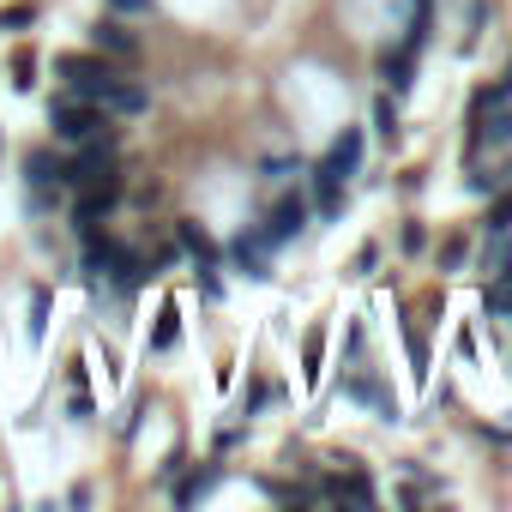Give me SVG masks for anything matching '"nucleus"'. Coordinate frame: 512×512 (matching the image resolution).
Returning a JSON list of instances; mask_svg holds the SVG:
<instances>
[{
  "label": "nucleus",
  "mask_w": 512,
  "mask_h": 512,
  "mask_svg": "<svg viewBox=\"0 0 512 512\" xmlns=\"http://www.w3.org/2000/svg\"><path fill=\"white\" fill-rule=\"evenodd\" d=\"M356 169H362V127H344L332 139V151L314 163V205H320V217H338V193H344V181Z\"/></svg>",
  "instance_id": "f257e3e1"
},
{
  "label": "nucleus",
  "mask_w": 512,
  "mask_h": 512,
  "mask_svg": "<svg viewBox=\"0 0 512 512\" xmlns=\"http://www.w3.org/2000/svg\"><path fill=\"white\" fill-rule=\"evenodd\" d=\"M85 272H91L97 284H115L121 296H133V290L145 284L139 253H133V247H121L115 235H97V229H85Z\"/></svg>",
  "instance_id": "f03ea898"
},
{
  "label": "nucleus",
  "mask_w": 512,
  "mask_h": 512,
  "mask_svg": "<svg viewBox=\"0 0 512 512\" xmlns=\"http://www.w3.org/2000/svg\"><path fill=\"white\" fill-rule=\"evenodd\" d=\"M49 127H55V139L85 145V139H97V133H103V109H97L91 97H79V91H61V97L49 103Z\"/></svg>",
  "instance_id": "7ed1b4c3"
},
{
  "label": "nucleus",
  "mask_w": 512,
  "mask_h": 512,
  "mask_svg": "<svg viewBox=\"0 0 512 512\" xmlns=\"http://www.w3.org/2000/svg\"><path fill=\"white\" fill-rule=\"evenodd\" d=\"M175 241H181V253L193 260V278H199V290L217 302V296H223V284H217V241H211L199 223H175Z\"/></svg>",
  "instance_id": "20e7f679"
},
{
  "label": "nucleus",
  "mask_w": 512,
  "mask_h": 512,
  "mask_svg": "<svg viewBox=\"0 0 512 512\" xmlns=\"http://www.w3.org/2000/svg\"><path fill=\"white\" fill-rule=\"evenodd\" d=\"M97 181H115V145L103 133L85 139V151L67 163V187H97Z\"/></svg>",
  "instance_id": "39448f33"
},
{
  "label": "nucleus",
  "mask_w": 512,
  "mask_h": 512,
  "mask_svg": "<svg viewBox=\"0 0 512 512\" xmlns=\"http://www.w3.org/2000/svg\"><path fill=\"white\" fill-rule=\"evenodd\" d=\"M91 103H97L103 115H145V109H151L145 85H133V79H121V73H109V79L91 91Z\"/></svg>",
  "instance_id": "423d86ee"
},
{
  "label": "nucleus",
  "mask_w": 512,
  "mask_h": 512,
  "mask_svg": "<svg viewBox=\"0 0 512 512\" xmlns=\"http://www.w3.org/2000/svg\"><path fill=\"white\" fill-rule=\"evenodd\" d=\"M266 253H272V241H266V229H241L235 241H229V260L253 278V284H266L272 278V260H266Z\"/></svg>",
  "instance_id": "0eeeda50"
},
{
  "label": "nucleus",
  "mask_w": 512,
  "mask_h": 512,
  "mask_svg": "<svg viewBox=\"0 0 512 512\" xmlns=\"http://www.w3.org/2000/svg\"><path fill=\"white\" fill-rule=\"evenodd\" d=\"M55 73L67 79V91H79V97H91L115 67L103 61V55H55Z\"/></svg>",
  "instance_id": "6e6552de"
},
{
  "label": "nucleus",
  "mask_w": 512,
  "mask_h": 512,
  "mask_svg": "<svg viewBox=\"0 0 512 512\" xmlns=\"http://www.w3.org/2000/svg\"><path fill=\"white\" fill-rule=\"evenodd\" d=\"M25 181H31V211H49V187H67V163L49 151L25 157Z\"/></svg>",
  "instance_id": "1a4fd4ad"
},
{
  "label": "nucleus",
  "mask_w": 512,
  "mask_h": 512,
  "mask_svg": "<svg viewBox=\"0 0 512 512\" xmlns=\"http://www.w3.org/2000/svg\"><path fill=\"white\" fill-rule=\"evenodd\" d=\"M260 229H266V241H272V247H284V241H296V235L308 229V199H302V193H284V199L272 205V217H266Z\"/></svg>",
  "instance_id": "9d476101"
},
{
  "label": "nucleus",
  "mask_w": 512,
  "mask_h": 512,
  "mask_svg": "<svg viewBox=\"0 0 512 512\" xmlns=\"http://www.w3.org/2000/svg\"><path fill=\"white\" fill-rule=\"evenodd\" d=\"M85 199H79V229H97V217H109L115 211V199H121V181H97V187H79Z\"/></svg>",
  "instance_id": "9b49d317"
},
{
  "label": "nucleus",
  "mask_w": 512,
  "mask_h": 512,
  "mask_svg": "<svg viewBox=\"0 0 512 512\" xmlns=\"http://www.w3.org/2000/svg\"><path fill=\"white\" fill-rule=\"evenodd\" d=\"M380 79L392 85V97H404V91H410V79H416V49H410V43L386 49V55H380Z\"/></svg>",
  "instance_id": "f8f14e48"
},
{
  "label": "nucleus",
  "mask_w": 512,
  "mask_h": 512,
  "mask_svg": "<svg viewBox=\"0 0 512 512\" xmlns=\"http://www.w3.org/2000/svg\"><path fill=\"white\" fill-rule=\"evenodd\" d=\"M91 43H97L103 55H115V61H133V55H139V43H133V31H121L115 19H103V25L91 31Z\"/></svg>",
  "instance_id": "ddd939ff"
},
{
  "label": "nucleus",
  "mask_w": 512,
  "mask_h": 512,
  "mask_svg": "<svg viewBox=\"0 0 512 512\" xmlns=\"http://www.w3.org/2000/svg\"><path fill=\"white\" fill-rule=\"evenodd\" d=\"M217 482H223V470H217V464H205V470H187V476L175 482V506H193V500H205Z\"/></svg>",
  "instance_id": "4468645a"
},
{
  "label": "nucleus",
  "mask_w": 512,
  "mask_h": 512,
  "mask_svg": "<svg viewBox=\"0 0 512 512\" xmlns=\"http://www.w3.org/2000/svg\"><path fill=\"white\" fill-rule=\"evenodd\" d=\"M350 398H368V404H374L386 422H398V398H392V392H386L374 374H356V380H350Z\"/></svg>",
  "instance_id": "2eb2a0df"
},
{
  "label": "nucleus",
  "mask_w": 512,
  "mask_h": 512,
  "mask_svg": "<svg viewBox=\"0 0 512 512\" xmlns=\"http://www.w3.org/2000/svg\"><path fill=\"white\" fill-rule=\"evenodd\" d=\"M175 344H181V308L163 302V314H157V326H151V350L163 356V350H175Z\"/></svg>",
  "instance_id": "dca6fc26"
},
{
  "label": "nucleus",
  "mask_w": 512,
  "mask_h": 512,
  "mask_svg": "<svg viewBox=\"0 0 512 512\" xmlns=\"http://www.w3.org/2000/svg\"><path fill=\"white\" fill-rule=\"evenodd\" d=\"M482 308H488V320H512V272L488 278V290H482Z\"/></svg>",
  "instance_id": "f3484780"
},
{
  "label": "nucleus",
  "mask_w": 512,
  "mask_h": 512,
  "mask_svg": "<svg viewBox=\"0 0 512 512\" xmlns=\"http://www.w3.org/2000/svg\"><path fill=\"white\" fill-rule=\"evenodd\" d=\"M482 272H488V278L512 272V229H494V241L482 247Z\"/></svg>",
  "instance_id": "a211bd4d"
},
{
  "label": "nucleus",
  "mask_w": 512,
  "mask_h": 512,
  "mask_svg": "<svg viewBox=\"0 0 512 512\" xmlns=\"http://www.w3.org/2000/svg\"><path fill=\"white\" fill-rule=\"evenodd\" d=\"M326 494L356 500V506H374V482H368V476H326Z\"/></svg>",
  "instance_id": "6ab92c4d"
},
{
  "label": "nucleus",
  "mask_w": 512,
  "mask_h": 512,
  "mask_svg": "<svg viewBox=\"0 0 512 512\" xmlns=\"http://www.w3.org/2000/svg\"><path fill=\"white\" fill-rule=\"evenodd\" d=\"M320 356H326V326H308V338H302V374H308V386L320 380Z\"/></svg>",
  "instance_id": "aec40b11"
},
{
  "label": "nucleus",
  "mask_w": 512,
  "mask_h": 512,
  "mask_svg": "<svg viewBox=\"0 0 512 512\" xmlns=\"http://www.w3.org/2000/svg\"><path fill=\"white\" fill-rule=\"evenodd\" d=\"M49 332V290H31V344H43Z\"/></svg>",
  "instance_id": "412c9836"
},
{
  "label": "nucleus",
  "mask_w": 512,
  "mask_h": 512,
  "mask_svg": "<svg viewBox=\"0 0 512 512\" xmlns=\"http://www.w3.org/2000/svg\"><path fill=\"white\" fill-rule=\"evenodd\" d=\"M37 19V7H31V0H19V7H0V31H25Z\"/></svg>",
  "instance_id": "4be33fe9"
},
{
  "label": "nucleus",
  "mask_w": 512,
  "mask_h": 512,
  "mask_svg": "<svg viewBox=\"0 0 512 512\" xmlns=\"http://www.w3.org/2000/svg\"><path fill=\"white\" fill-rule=\"evenodd\" d=\"M13 85H19V91H31V85H37V55H31V49H19V55H13Z\"/></svg>",
  "instance_id": "5701e85b"
},
{
  "label": "nucleus",
  "mask_w": 512,
  "mask_h": 512,
  "mask_svg": "<svg viewBox=\"0 0 512 512\" xmlns=\"http://www.w3.org/2000/svg\"><path fill=\"white\" fill-rule=\"evenodd\" d=\"M404 350H410L416 374H428V338H422V326H404Z\"/></svg>",
  "instance_id": "b1692460"
},
{
  "label": "nucleus",
  "mask_w": 512,
  "mask_h": 512,
  "mask_svg": "<svg viewBox=\"0 0 512 512\" xmlns=\"http://www.w3.org/2000/svg\"><path fill=\"white\" fill-rule=\"evenodd\" d=\"M494 229H512V187L488 205V235H494Z\"/></svg>",
  "instance_id": "393cba45"
},
{
  "label": "nucleus",
  "mask_w": 512,
  "mask_h": 512,
  "mask_svg": "<svg viewBox=\"0 0 512 512\" xmlns=\"http://www.w3.org/2000/svg\"><path fill=\"white\" fill-rule=\"evenodd\" d=\"M374 127H380L386 139L398 133V103H392V97H380V103H374Z\"/></svg>",
  "instance_id": "a878e982"
},
{
  "label": "nucleus",
  "mask_w": 512,
  "mask_h": 512,
  "mask_svg": "<svg viewBox=\"0 0 512 512\" xmlns=\"http://www.w3.org/2000/svg\"><path fill=\"white\" fill-rule=\"evenodd\" d=\"M452 266H464V235H446L440 241V272H452Z\"/></svg>",
  "instance_id": "bb28decb"
},
{
  "label": "nucleus",
  "mask_w": 512,
  "mask_h": 512,
  "mask_svg": "<svg viewBox=\"0 0 512 512\" xmlns=\"http://www.w3.org/2000/svg\"><path fill=\"white\" fill-rule=\"evenodd\" d=\"M422 241H428V229L422 223H404V253H422Z\"/></svg>",
  "instance_id": "cd10ccee"
},
{
  "label": "nucleus",
  "mask_w": 512,
  "mask_h": 512,
  "mask_svg": "<svg viewBox=\"0 0 512 512\" xmlns=\"http://www.w3.org/2000/svg\"><path fill=\"white\" fill-rule=\"evenodd\" d=\"M109 13H151V0H109Z\"/></svg>",
  "instance_id": "c85d7f7f"
}]
</instances>
